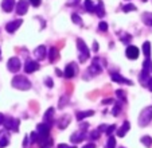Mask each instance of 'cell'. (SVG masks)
I'll return each mask as SVG.
<instances>
[{"instance_id":"cell-27","label":"cell","mask_w":152,"mask_h":148,"mask_svg":"<svg viewBox=\"0 0 152 148\" xmlns=\"http://www.w3.org/2000/svg\"><path fill=\"white\" fill-rule=\"evenodd\" d=\"M149 78H151V77H149L148 71H147V70H144V69H143V71H141V73H140V80L143 81V82H145V81H147V80H149Z\"/></svg>"},{"instance_id":"cell-20","label":"cell","mask_w":152,"mask_h":148,"mask_svg":"<svg viewBox=\"0 0 152 148\" xmlns=\"http://www.w3.org/2000/svg\"><path fill=\"white\" fill-rule=\"evenodd\" d=\"M85 10L89 12H94L96 6L92 3V0H85Z\"/></svg>"},{"instance_id":"cell-18","label":"cell","mask_w":152,"mask_h":148,"mask_svg":"<svg viewBox=\"0 0 152 148\" xmlns=\"http://www.w3.org/2000/svg\"><path fill=\"white\" fill-rule=\"evenodd\" d=\"M129 127H131V125H129V122H128V121H124L123 127H121V128L117 131V135H118V136H120V137H123L124 135L126 133V131H128V129H129Z\"/></svg>"},{"instance_id":"cell-25","label":"cell","mask_w":152,"mask_h":148,"mask_svg":"<svg viewBox=\"0 0 152 148\" xmlns=\"http://www.w3.org/2000/svg\"><path fill=\"white\" fill-rule=\"evenodd\" d=\"M88 116H93V112H92V111H88V112H82V113H78V114H77V119H78V121H81L83 117H88Z\"/></svg>"},{"instance_id":"cell-44","label":"cell","mask_w":152,"mask_h":148,"mask_svg":"<svg viewBox=\"0 0 152 148\" xmlns=\"http://www.w3.org/2000/svg\"><path fill=\"white\" fill-rule=\"evenodd\" d=\"M83 148H96V145L90 143V144H86V145H85V147H83Z\"/></svg>"},{"instance_id":"cell-6","label":"cell","mask_w":152,"mask_h":148,"mask_svg":"<svg viewBox=\"0 0 152 148\" xmlns=\"http://www.w3.org/2000/svg\"><path fill=\"white\" fill-rule=\"evenodd\" d=\"M49 131H50V124H47V122H43V124H39V125H38V135H39V136H43V139L47 137Z\"/></svg>"},{"instance_id":"cell-23","label":"cell","mask_w":152,"mask_h":148,"mask_svg":"<svg viewBox=\"0 0 152 148\" xmlns=\"http://www.w3.org/2000/svg\"><path fill=\"white\" fill-rule=\"evenodd\" d=\"M143 22L147 26H152V14H144L143 15Z\"/></svg>"},{"instance_id":"cell-40","label":"cell","mask_w":152,"mask_h":148,"mask_svg":"<svg viewBox=\"0 0 152 148\" xmlns=\"http://www.w3.org/2000/svg\"><path fill=\"white\" fill-rule=\"evenodd\" d=\"M78 3H80V0H69V1H67L69 6H74V4H78Z\"/></svg>"},{"instance_id":"cell-47","label":"cell","mask_w":152,"mask_h":148,"mask_svg":"<svg viewBox=\"0 0 152 148\" xmlns=\"http://www.w3.org/2000/svg\"><path fill=\"white\" fill-rule=\"evenodd\" d=\"M93 48H94V51H97V50H98V43L94 42V47H93Z\"/></svg>"},{"instance_id":"cell-38","label":"cell","mask_w":152,"mask_h":148,"mask_svg":"<svg viewBox=\"0 0 152 148\" xmlns=\"http://www.w3.org/2000/svg\"><path fill=\"white\" fill-rule=\"evenodd\" d=\"M117 97H120L123 101H125V93L123 90H117Z\"/></svg>"},{"instance_id":"cell-45","label":"cell","mask_w":152,"mask_h":148,"mask_svg":"<svg viewBox=\"0 0 152 148\" xmlns=\"http://www.w3.org/2000/svg\"><path fill=\"white\" fill-rule=\"evenodd\" d=\"M3 122H4V116L0 113V124H3Z\"/></svg>"},{"instance_id":"cell-4","label":"cell","mask_w":152,"mask_h":148,"mask_svg":"<svg viewBox=\"0 0 152 148\" xmlns=\"http://www.w3.org/2000/svg\"><path fill=\"white\" fill-rule=\"evenodd\" d=\"M4 125H6V128L8 131H18V128H19V120L10 117V119L4 120Z\"/></svg>"},{"instance_id":"cell-19","label":"cell","mask_w":152,"mask_h":148,"mask_svg":"<svg viewBox=\"0 0 152 148\" xmlns=\"http://www.w3.org/2000/svg\"><path fill=\"white\" fill-rule=\"evenodd\" d=\"M143 53L145 55V58H149V55H151V43L149 42H145L143 45Z\"/></svg>"},{"instance_id":"cell-34","label":"cell","mask_w":152,"mask_h":148,"mask_svg":"<svg viewBox=\"0 0 152 148\" xmlns=\"http://www.w3.org/2000/svg\"><path fill=\"white\" fill-rule=\"evenodd\" d=\"M98 29H100L101 31H106V30H108V24H106L105 22H101L100 24H98Z\"/></svg>"},{"instance_id":"cell-29","label":"cell","mask_w":152,"mask_h":148,"mask_svg":"<svg viewBox=\"0 0 152 148\" xmlns=\"http://www.w3.org/2000/svg\"><path fill=\"white\" fill-rule=\"evenodd\" d=\"M115 147H116V140L115 137L110 136L109 140H108V144H106V148H115Z\"/></svg>"},{"instance_id":"cell-9","label":"cell","mask_w":152,"mask_h":148,"mask_svg":"<svg viewBox=\"0 0 152 148\" xmlns=\"http://www.w3.org/2000/svg\"><path fill=\"white\" fill-rule=\"evenodd\" d=\"M38 69H39V63L37 62V61H27L26 66H24V70H26V73H32V71H37Z\"/></svg>"},{"instance_id":"cell-7","label":"cell","mask_w":152,"mask_h":148,"mask_svg":"<svg viewBox=\"0 0 152 148\" xmlns=\"http://www.w3.org/2000/svg\"><path fill=\"white\" fill-rule=\"evenodd\" d=\"M20 69V61L19 58H11L8 61V70L12 71V73H16Z\"/></svg>"},{"instance_id":"cell-39","label":"cell","mask_w":152,"mask_h":148,"mask_svg":"<svg viewBox=\"0 0 152 148\" xmlns=\"http://www.w3.org/2000/svg\"><path fill=\"white\" fill-rule=\"evenodd\" d=\"M30 3H31L34 7H38L40 4V0H30Z\"/></svg>"},{"instance_id":"cell-1","label":"cell","mask_w":152,"mask_h":148,"mask_svg":"<svg viewBox=\"0 0 152 148\" xmlns=\"http://www.w3.org/2000/svg\"><path fill=\"white\" fill-rule=\"evenodd\" d=\"M12 86L19 90H27V89L31 88V82L27 80L26 77H22V75H16V77L12 80Z\"/></svg>"},{"instance_id":"cell-3","label":"cell","mask_w":152,"mask_h":148,"mask_svg":"<svg viewBox=\"0 0 152 148\" xmlns=\"http://www.w3.org/2000/svg\"><path fill=\"white\" fill-rule=\"evenodd\" d=\"M77 43H78V50H80V61L81 62H83L85 59H88L89 58V50H88V47H86V45L83 43L82 39H77Z\"/></svg>"},{"instance_id":"cell-14","label":"cell","mask_w":152,"mask_h":148,"mask_svg":"<svg viewBox=\"0 0 152 148\" xmlns=\"http://www.w3.org/2000/svg\"><path fill=\"white\" fill-rule=\"evenodd\" d=\"M85 136H86V133L83 131H81V132H77V133L72 135L70 140H72L73 143H80V141H82V140L85 139Z\"/></svg>"},{"instance_id":"cell-10","label":"cell","mask_w":152,"mask_h":148,"mask_svg":"<svg viewBox=\"0 0 152 148\" xmlns=\"http://www.w3.org/2000/svg\"><path fill=\"white\" fill-rule=\"evenodd\" d=\"M126 57L129 58V59H136L139 55V48L135 47V46H128L126 47V51H125Z\"/></svg>"},{"instance_id":"cell-26","label":"cell","mask_w":152,"mask_h":148,"mask_svg":"<svg viewBox=\"0 0 152 148\" xmlns=\"http://www.w3.org/2000/svg\"><path fill=\"white\" fill-rule=\"evenodd\" d=\"M141 143H143L145 147H151V144H152V139L149 136H144V137H141Z\"/></svg>"},{"instance_id":"cell-2","label":"cell","mask_w":152,"mask_h":148,"mask_svg":"<svg viewBox=\"0 0 152 148\" xmlns=\"http://www.w3.org/2000/svg\"><path fill=\"white\" fill-rule=\"evenodd\" d=\"M151 120H152V106H148V108H145L140 113V117H139V125L145 127Z\"/></svg>"},{"instance_id":"cell-32","label":"cell","mask_w":152,"mask_h":148,"mask_svg":"<svg viewBox=\"0 0 152 148\" xmlns=\"http://www.w3.org/2000/svg\"><path fill=\"white\" fill-rule=\"evenodd\" d=\"M72 20H73V22H74V23H77V24H80V26H81V24H82V20H81V18L78 16V15H75V14H73Z\"/></svg>"},{"instance_id":"cell-24","label":"cell","mask_w":152,"mask_h":148,"mask_svg":"<svg viewBox=\"0 0 152 148\" xmlns=\"http://www.w3.org/2000/svg\"><path fill=\"white\" fill-rule=\"evenodd\" d=\"M58 59V50L55 47H53L51 50H50V61L51 62H54V61Z\"/></svg>"},{"instance_id":"cell-48","label":"cell","mask_w":152,"mask_h":148,"mask_svg":"<svg viewBox=\"0 0 152 148\" xmlns=\"http://www.w3.org/2000/svg\"><path fill=\"white\" fill-rule=\"evenodd\" d=\"M121 148H123V147H121Z\"/></svg>"},{"instance_id":"cell-12","label":"cell","mask_w":152,"mask_h":148,"mask_svg":"<svg viewBox=\"0 0 152 148\" xmlns=\"http://www.w3.org/2000/svg\"><path fill=\"white\" fill-rule=\"evenodd\" d=\"M15 7V0H3L1 3V8L4 10L6 12H11Z\"/></svg>"},{"instance_id":"cell-21","label":"cell","mask_w":152,"mask_h":148,"mask_svg":"<svg viewBox=\"0 0 152 148\" xmlns=\"http://www.w3.org/2000/svg\"><path fill=\"white\" fill-rule=\"evenodd\" d=\"M90 71H92L93 74H98V73H101V67L98 66V63H97V61L94 59V62H93V65L90 66Z\"/></svg>"},{"instance_id":"cell-43","label":"cell","mask_w":152,"mask_h":148,"mask_svg":"<svg viewBox=\"0 0 152 148\" xmlns=\"http://www.w3.org/2000/svg\"><path fill=\"white\" fill-rule=\"evenodd\" d=\"M148 89L152 92V78H149V81H148Z\"/></svg>"},{"instance_id":"cell-36","label":"cell","mask_w":152,"mask_h":148,"mask_svg":"<svg viewBox=\"0 0 152 148\" xmlns=\"http://www.w3.org/2000/svg\"><path fill=\"white\" fill-rule=\"evenodd\" d=\"M67 121H69V117H66V120L62 119V121H61V124H59V128H65V127L67 125Z\"/></svg>"},{"instance_id":"cell-42","label":"cell","mask_w":152,"mask_h":148,"mask_svg":"<svg viewBox=\"0 0 152 148\" xmlns=\"http://www.w3.org/2000/svg\"><path fill=\"white\" fill-rule=\"evenodd\" d=\"M113 100L112 98H106V100H104V104H112Z\"/></svg>"},{"instance_id":"cell-13","label":"cell","mask_w":152,"mask_h":148,"mask_svg":"<svg viewBox=\"0 0 152 148\" xmlns=\"http://www.w3.org/2000/svg\"><path fill=\"white\" fill-rule=\"evenodd\" d=\"M34 55L38 59H43V58L46 57V47H45V46H39L34 51Z\"/></svg>"},{"instance_id":"cell-35","label":"cell","mask_w":152,"mask_h":148,"mask_svg":"<svg viewBox=\"0 0 152 148\" xmlns=\"http://www.w3.org/2000/svg\"><path fill=\"white\" fill-rule=\"evenodd\" d=\"M120 111H121V106L118 105V104H116L115 109H113V114H115V116H117V114L120 113Z\"/></svg>"},{"instance_id":"cell-37","label":"cell","mask_w":152,"mask_h":148,"mask_svg":"<svg viewBox=\"0 0 152 148\" xmlns=\"http://www.w3.org/2000/svg\"><path fill=\"white\" fill-rule=\"evenodd\" d=\"M116 129V125H110L106 128V135H112V132Z\"/></svg>"},{"instance_id":"cell-5","label":"cell","mask_w":152,"mask_h":148,"mask_svg":"<svg viewBox=\"0 0 152 148\" xmlns=\"http://www.w3.org/2000/svg\"><path fill=\"white\" fill-rule=\"evenodd\" d=\"M75 73H77V65H75L74 62H72V63H69V65L66 66L63 75H65L66 78H73L75 75Z\"/></svg>"},{"instance_id":"cell-17","label":"cell","mask_w":152,"mask_h":148,"mask_svg":"<svg viewBox=\"0 0 152 148\" xmlns=\"http://www.w3.org/2000/svg\"><path fill=\"white\" fill-rule=\"evenodd\" d=\"M94 12L98 15V16H104V15H105V11H104V4H102V1H101V0H98L97 4H96Z\"/></svg>"},{"instance_id":"cell-46","label":"cell","mask_w":152,"mask_h":148,"mask_svg":"<svg viewBox=\"0 0 152 148\" xmlns=\"http://www.w3.org/2000/svg\"><path fill=\"white\" fill-rule=\"evenodd\" d=\"M46 85L51 88V86H53V82H51V81H50V80H47V81H46Z\"/></svg>"},{"instance_id":"cell-41","label":"cell","mask_w":152,"mask_h":148,"mask_svg":"<svg viewBox=\"0 0 152 148\" xmlns=\"http://www.w3.org/2000/svg\"><path fill=\"white\" fill-rule=\"evenodd\" d=\"M58 148H75V147H69V145H66V144H59Z\"/></svg>"},{"instance_id":"cell-8","label":"cell","mask_w":152,"mask_h":148,"mask_svg":"<svg viewBox=\"0 0 152 148\" xmlns=\"http://www.w3.org/2000/svg\"><path fill=\"white\" fill-rule=\"evenodd\" d=\"M27 8H28V3H27V0H19V3L16 4L18 15H24L27 12Z\"/></svg>"},{"instance_id":"cell-15","label":"cell","mask_w":152,"mask_h":148,"mask_svg":"<svg viewBox=\"0 0 152 148\" xmlns=\"http://www.w3.org/2000/svg\"><path fill=\"white\" fill-rule=\"evenodd\" d=\"M112 78H113V81L115 82H120V84H125V85H132V82L129 80H125L124 77H121L120 74H116V73H113L112 74Z\"/></svg>"},{"instance_id":"cell-16","label":"cell","mask_w":152,"mask_h":148,"mask_svg":"<svg viewBox=\"0 0 152 148\" xmlns=\"http://www.w3.org/2000/svg\"><path fill=\"white\" fill-rule=\"evenodd\" d=\"M8 145V135L6 132H0V148H4Z\"/></svg>"},{"instance_id":"cell-28","label":"cell","mask_w":152,"mask_h":148,"mask_svg":"<svg viewBox=\"0 0 152 148\" xmlns=\"http://www.w3.org/2000/svg\"><path fill=\"white\" fill-rule=\"evenodd\" d=\"M143 69H144V70H147V71L152 70V63H151V61H149V58H147L145 62L143 63Z\"/></svg>"},{"instance_id":"cell-11","label":"cell","mask_w":152,"mask_h":148,"mask_svg":"<svg viewBox=\"0 0 152 148\" xmlns=\"http://www.w3.org/2000/svg\"><path fill=\"white\" fill-rule=\"evenodd\" d=\"M19 26H22V20L18 19V20H14V22L8 23V24L6 26V30L8 32H14V31H16V30L19 29Z\"/></svg>"},{"instance_id":"cell-33","label":"cell","mask_w":152,"mask_h":148,"mask_svg":"<svg viewBox=\"0 0 152 148\" xmlns=\"http://www.w3.org/2000/svg\"><path fill=\"white\" fill-rule=\"evenodd\" d=\"M38 132H32L31 133V136H30V139H31V143H37L38 141Z\"/></svg>"},{"instance_id":"cell-31","label":"cell","mask_w":152,"mask_h":148,"mask_svg":"<svg viewBox=\"0 0 152 148\" xmlns=\"http://www.w3.org/2000/svg\"><path fill=\"white\" fill-rule=\"evenodd\" d=\"M121 35H123V37H120V39L123 40L124 43H128L129 40H131V35H128V34H125V32H120Z\"/></svg>"},{"instance_id":"cell-30","label":"cell","mask_w":152,"mask_h":148,"mask_svg":"<svg viewBox=\"0 0 152 148\" xmlns=\"http://www.w3.org/2000/svg\"><path fill=\"white\" fill-rule=\"evenodd\" d=\"M124 12H129V11H136V7L133 4H126V6L123 7Z\"/></svg>"},{"instance_id":"cell-22","label":"cell","mask_w":152,"mask_h":148,"mask_svg":"<svg viewBox=\"0 0 152 148\" xmlns=\"http://www.w3.org/2000/svg\"><path fill=\"white\" fill-rule=\"evenodd\" d=\"M53 113H54V109H53V108H50L49 111L46 112V114H45V117H43V120H45V122H47V124H50L49 121H51V116H53Z\"/></svg>"}]
</instances>
